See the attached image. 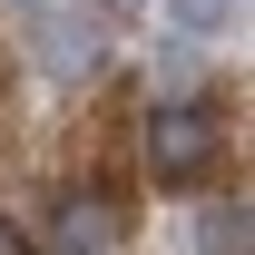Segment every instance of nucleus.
Returning a JSON list of instances; mask_svg holds the SVG:
<instances>
[{"label":"nucleus","mask_w":255,"mask_h":255,"mask_svg":"<svg viewBox=\"0 0 255 255\" xmlns=\"http://www.w3.org/2000/svg\"><path fill=\"white\" fill-rule=\"evenodd\" d=\"M226 128L206 98H157L147 108V167H157V187H206V167H216Z\"/></svg>","instance_id":"obj_1"},{"label":"nucleus","mask_w":255,"mask_h":255,"mask_svg":"<svg viewBox=\"0 0 255 255\" xmlns=\"http://www.w3.org/2000/svg\"><path fill=\"white\" fill-rule=\"evenodd\" d=\"M49 246H59V255H118V246H128V206H118L108 187H59Z\"/></svg>","instance_id":"obj_2"},{"label":"nucleus","mask_w":255,"mask_h":255,"mask_svg":"<svg viewBox=\"0 0 255 255\" xmlns=\"http://www.w3.org/2000/svg\"><path fill=\"white\" fill-rule=\"evenodd\" d=\"M98 49H108V39H98V20H89V10H49V20H39V69H49V79L98 69Z\"/></svg>","instance_id":"obj_3"},{"label":"nucleus","mask_w":255,"mask_h":255,"mask_svg":"<svg viewBox=\"0 0 255 255\" xmlns=\"http://www.w3.org/2000/svg\"><path fill=\"white\" fill-rule=\"evenodd\" d=\"M157 20H167L177 39H216L226 20H236V0H157Z\"/></svg>","instance_id":"obj_4"},{"label":"nucleus","mask_w":255,"mask_h":255,"mask_svg":"<svg viewBox=\"0 0 255 255\" xmlns=\"http://www.w3.org/2000/svg\"><path fill=\"white\" fill-rule=\"evenodd\" d=\"M196 255H246V196H236V206H206V216H196Z\"/></svg>","instance_id":"obj_5"},{"label":"nucleus","mask_w":255,"mask_h":255,"mask_svg":"<svg viewBox=\"0 0 255 255\" xmlns=\"http://www.w3.org/2000/svg\"><path fill=\"white\" fill-rule=\"evenodd\" d=\"M0 255H39V246H30V236H20L10 216H0Z\"/></svg>","instance_id":"obj_6"}]
</instances>
